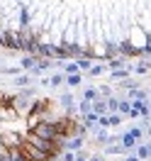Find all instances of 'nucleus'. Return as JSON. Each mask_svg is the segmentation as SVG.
<instances>
[{
  "label": "nucleus",
  "instance_id": "nucleus-1",
  "mask_svg": "<svg viewBox=\"0 0 151 161\" xmlns=\"http://www.w3.org/2000/svg\"><path fill=\"white\" fill-rule=\"evenodd\" d=\"M30 132H34V134H39L41 139H49V142H54L56 137H59V132L54 130V125H51L49 120H39Z\"/></svg>",
  "mask_w": 151,
  "mask_h": 161
},
{
  "label": "nucleus",
  "instance_id": "nucleus-2",
  "mask_svg": "<svg viewBox=\"0 0 151 161\" xmlns=\"http://www.w3.org/2000/svg\"><path fill=\"white\" fill-rule=\"evenodd\" d=\"M59 103H61V108L66 110V115H76V100H73V93H61V98H59Z\"/></svg>",
  "mask_w": 151,
  "mask_h": 161
},
{
  "label": "nucleus",
  "instance_id": "nucleus-3",
  "mask_svg": "<svg viewBox=\"0 0 151 161\" xmlns=\"http://www.w3.org/2000/svg\"><path fill=\"white\" fill-rule=\"evenodd\" d=\"M132 103V110L137 112L139 117H149V100H129Z\"/></svg>",
  "mask_w": 151,
  "mask_h": 161
},
{
  "label": "nucleus",
  "instance_id": "nucleus-4",
  "mask_svg": "<svg viewBox=\"0 0 151 161\" xmlns=\"http://www.w3.org/2000/svg\"><path fill=\"white\" fill-rule=\"evenodd\" d=\"M120 144H122V149L129 154V151H134V147H137V139L132 137L129 132H124V134H120Z\"/></svg>",
  "mask_w": 151,
  "mask_h": 161
},
{
  "label": "nucleus",
  "instance_id": "nucleus-5",
  "mask_svg": "<svg viewBox=\"0 0 151 161\" xmlns=\"http://www.w3.org/2000/svg\"><path fill=\"white\" fill-rule=\"evenodd\" d=\"M63 83L68 88H78V86H83V76L81 73H63Z\"/></svg>",
  "mask_w": 151,
  "mask_h": 161
},
{
  "label": "nucleus",
  "instance_id": "nucleus-6",
  "mask_svg": "<svg viewBox=\"0 0 151 161\" xmlns=\"http://www.w3.org/2000/svg\"><path fill=\"white\" fill-rule=\"evenodd\" d=\"M134 151H137L134 156H137L139 161H149V156H151V147H149V142H146V144H137V147H134Z\"/></svg>",
  "mask_w": 151,
  "mask_h": 161
},
{
  "label": "nucleus",
  "instance_id": "nucleus-7",
  "mask_svg": "<svg viewBox=\"0 0 151 161\" xmlns=\"http://www.w3.org/2000/svg\"><path fill=\"white\" fill-rule=\"evenodd\" d=\"M41 86H49V88H59V86H63V73H51L49 78L41 80Z\"/></svg>",
  "mask_w": 151,
  "mask_h": 161
},
{
  "label": "nucleus",
  "instance_id": "nucleus-8",
  "mask_svg": "<svg viewBox=\"0 0 151 161\" xmlns=\"http://www.w3.org/2000/svg\"><path fill=\"white\" fill-rule=\"evenodd\" d=\"M129 73H132V69H129V64H127V66H120V69H112L110 71V78L112 80H122V78H127Z\"/></svg>",
  "mask_w": 151,
  "mask_h": 161
},
{
  "label": "nucleus",
  "instance_id": "nucleus-9",
  "mask_svg": "<svg viewBox=\"0 0 151 161\" xmlns=\"http://www.w3.org/2000/svg\"><path fill=\"white\" fill-rule=\"evenodd\" d=\"M105 154H107V156H124L127 151L122 149L120 142H115V144H105Z\"/></svg>",
  "mask_w": 151,
  "mask_h": 161
},
{
  "label": "nucleus",
  "instance_id": "nucleus-10",
  "mask_svg": "<svg viewBox=\"0 0 151 161\" xmlns=\"http://www.w3.org/2000/svg\"><path fill=\"white\" fill-rule=\"evenodd\" d=\"M37 54H27V56H22V61H20V69L22 71H30V69H34L37 66Z\"/></svg>",
  "mask_w": 151,
  "mask_h": 161
},
{
  "label": "nucleus",
  "instance_id": "nucleus-11",
  "mask_svg": "<svg viewBox=\"0 0 151 161\" xmlns=\"http://www.w3.org/2000/svg\"><path fill=\"white\" fill-rule=\"evenodd\" d=\"M63 149H68V151H78V149H83V137H68Z\"/></svg>",
  "mask_w": 151,
  "mask_h": 161
},
{
  "label": "nucleus",
  "instance_id": "nucleus-12",
  "mask_svg": "<svg viewBox=\"0 0 151 161\" xmlns=\"http://www.w3.org/2000/svg\"><path fill=\"white\" fill-rule=\"evenodd\" d=\"M137 86H139V80L132 78V76H127V78H122V80H120V88H122L124 93H127V91H134Z\"/></svg>",
  "mask_w": 151,
  "mask_h": 161
},
{
  "label": "nucleus",
  "instance_id": "nucleus-13",
  "mask_svg": "<svg viewBox=\"0 0 151 161\" xmlns=\"http://www.w3.org/2000/svg\"><path fill=\"white\" fill-rule=\"evenodd\" d=\"M105 71H107V66H105V64H100V61L95 64V61H93V64H90V69L85 71V73H88V76H102Z\"/></svg>",
  "mask_w": 151,
  "mask_h": 161
},
{
  "label": "nucleus",
  "instance_id": "nucleus-14",
  "mask_svg": "<svg viewBox=\"0 0 151 161\" xmlns=\"http://www.w3.org/2000/svg\"><path fill=\"white\" fill-rule=\"evenodd\" d=\"M95 142H98V144H107V142H110L107 127H98V130H95Z\"/></svg>",
  "mask_w": 151,
  "mask_h": 161
},
{
  "label": "nucleus",
  "instance_id": "nucleus-15",
  "mask_svg": "<svg viewBox=\"0 0 151 161\" xmlns=\"http://www.w3.org/2000/svg\"><path fill=\"white\" fill-rule=\"evenodd\" d=\"M15 86H17V88L32 86V76H30V73H17V76H15Z\"/></svg>",
  "mask_w": 151,
  "mask_h": 161
},
{
  "label": "nucleus",
  "instance_id": "nucleus-16",
  "mask_svg": "<svg viewBox=\"0 0 151 161\" xmlns=\"http://www.w3.org/2000/svg\"><path fill=\"white\" fill-rule=\"evenodd\" d=\"M120 66H127V56H112L107 59V69H120Z\"/></svg>",
  "mask_w": 151,
  "mask_h": 161
},
{
  "label": "nucleus",
  "instance_id": "nucleus-17",
  "mask_svg": "<svg viewBox=\"0 0 151 161\" xmlns=\"http://www.w3.org/2000/svg\"><path fill=\"white\" fill-rule=\"evenodd\" d=\"M134 73H137V76H141V78H144V76H149V59H141L139 64H137Z\"/></svg>",
  "mask_w": 151,
  "mask_h": 161
},
{
  "label": "nucleus",
  "instance_id": "nucleus-18",
  "mask_svg": "<svg viewBox=\"0 0 151 161\" xmlns=\"http://www.w3.org/2000/svg\"><path fill=\"white\" fill-rule=\"evenodd\" d=\"M95 98H98V88H93V86H88V83H85V88H83V100H95Z\"/></svg>",
  "mask_w": 151,
  "mask_h": 161
},
{
  "label": "nucleus",
  "instance_id": "nucleus-19",
  "mask_svg": "<svg viewBox=\"0 0 151 161\" xmlns=\"http://www.w3.org/2000/svg\"><path fill=\"white\" fill-rule=\"evenodd\" d=\"M90 64H93V59H85V56H78V59H76V66H78L81 73H85V71L90 69Z\"/></svg>",
  "mask_w": 151,
  "mask_h": 161
},
{
  "label": "nucleus",
  "instance_id": "nucleus-20",
  "mask_svg": "<svg viewBox=\"0 0 151 161\" xmlns=\"http://www.w3.org/2000/svg\"><path fill=\"white\" fill-rule=\"evenodd\" d=\"M129 134H132V137H134V139H137V144H139V142L144 139V134H146V132L141 130L139 125H134V127H129ZM146 137H149V134H146Z\"/></svg>",
  "mask_w": 151,
  "mask_h": 161
},
{
  "label": "nucleus",
  "instance_id": "nucleus-21",
  "mask_svg": "<svg viewBox=\"0 0 151 161\" xmlns=\"http://www.w3.org/2000/svg\"><path fill=\"white\" fill-rule=\"evenodd\" d=\"M17 73H22L20 66H3L0 69V76H17Z\"/></svg>",
  "mask_w": 151,
  "mask_h": 161
},
{
  "label": "nucleus",
  "instance_id": "nucleus-22",
  "mask_svg": "<svg viewBox=\"0 0 151 161\" xmlns=\"http://www.w3.org/2000/svg\"><path fill=\"white\" fill-rule=\"evenodd\" d=\"M107 125H110V127H120L122 125V115L120 112H110V115H107Z\"/></svg>",
  "mask_w": 151,
  "mask_h": 161
},
{
  "label": "nucleus",
  "instance_id": "nucleus-23",
  "mask_svg": "<svg viewBox=\"0 0 151 161\" xmlns=\"http://www.w3.org/2000/svg\"><path fill=\"white\" fill-rule=\"evenodd\" d=\"M63 73H81V71H78V66H76V61H66Z\"/></svg>",
  "mask_w": 151,
  "mask_h": 161
},
{
  "label": "nucleus",
  "instance_id": "nucleus-24",
  "mask_svg": "<svg viewBox=\"0 0 151 161\" xmlns=\"http://www.w3.org/2000/svg\"><path fill=\"white\" fill-rule=\"evenodd\" d=\"M76 110H81V115H85V112H90L93 108H90V100H81L78 103V108H76Z\"/></svg>",
  "mask_w": 151,
  "mask_h": 161
},
{
  "label": "nucleus",
  "instance_id": "nucleus-25",
  "mask_svg": "<svg viewBox=\"0 0 151 161\" xmlns=\"http://www.w3.org/2000/svg\"><path fill=\"white\" fill-rule=\"evenodd\" d=\"M88 161H105V156H102V154H90Z\"/></svg>",
  "mask_w": 151,
  "mask_h": 161
},
{
  "label": "nucleus",
  "instance_id": "nucleus-26",
  "mask_svg": "<svg viewBox=\"0 0 151 161\" xmlns=\"http://www.w3.org/2000/svg\"><path fill=\"white\" fill-rule=\"evenodd\" d=\"M124 161H139L137 156H129V154H124Z\"/></svg>",
  "mask_w": 151,
  "mask_h": 161
}]
</instances>
